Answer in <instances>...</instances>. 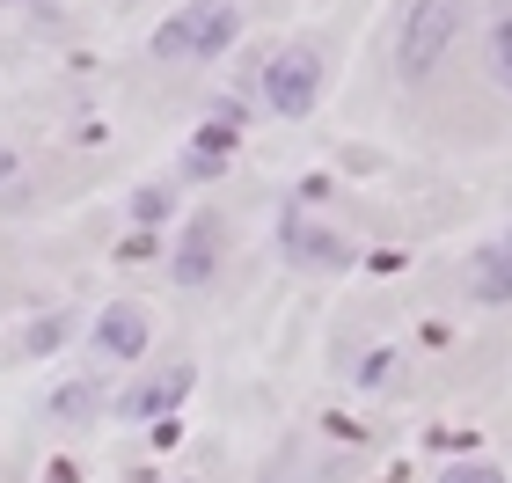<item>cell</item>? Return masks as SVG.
Segmentation results:
<instances>
[{
  "label": "cell",
  "mask_w": 512,
  "mask_h": 483,
  "mask_svg": "<svg viewBox=\"0 0 512 483\" xmlns=\"http://www.w3.org/2000/svg\"><path fill=\"white\" fill-rule=\"evenodd\" d=\"M8 176H15V154H8V147H0V183H8Z\"/></svg>",
  "instance_id": "obj_15"
},
{
  "label": "cell",
  "mask_w": 512,
  "mask_h": 483,
  "mask_svg": "<svg viewBox=\"0 0 512 483\" xmlns=\"http://www.w3.org/2000/svg\"><path fill=\"white\" fill-rule=\"evenodd\" d=\"M154 249H161V242H154V235H147V227H139V235H132V242H125V249H118V257H125V264H139V257H154Z\"/></svg>",
  "instance_id": "obj_14"
},
{
  "label": "cell",
  "mask_w": 512,
  "mask_h": 483,
  "mask_svg": "<svg viewBox=\"0 0 512 483\" xmlns=\"http://www.w3.org/2000/svg\"><path fill=\"white\" fill-rule=\"evenodd\" d=\"M469 293H476V308H512V242L476 249V264H469Z\"/></svg>",
  "instance_id": "obj_7"
},
{
  "label": "cell",
  "mask_w": 512,
  "mask_h": 483,
  "mask_svg": "<svg viewBox=\"0 0 512 483\" xmlns=\"http://www.w3.org/2000/svg\"><path fill=\"white\" fill-rule=\"evenodd\" d=\"M103 410V396H96V381H66V388H52V418H66V425H81V418H96Z\"/></svg>",
  "instance_id": "obj_10"
},
{
  "label": "cell",
  "mask_w": 512,
  "mask_h": 483,
  "mask_svg": "<svg viewBox=\"0 0 512 483\" xmlns=\"http://www.w3.org/2000/svg\"><path fill=\"white\" fill-rule=\"evenodd\" d=\"M439 483H505V469H491V462H461V469H447Z\"/></svg>",
  "instance_id": "obj_12"
},
{
  "label": "cell",
  "mask_w": 512,
  "mask_h": 483,
  "mask_svg": "<svg viewBox=\"0 0 512 483\" xmlns=\"http://www.w3.org/2000/svg\"><path fill=\"white\" fill-rule=\"evenodd\" d=\"M198 388V374L191 366H169V374H154V381H139V388H125V418H161V410H176L183 396H191Z\"/></svg>",
  "instance_id": "obj_6"
},
{
  "label": "cell",
  "mask_w": 512,
  "mask_h": 483,
  "mask_svg": "<svg viewBox=\"0 0 512 483\" xmlns=\"http://www.w3.org/2000/svg\"><path fill=\"white\" fill-rule=\"evenodd\" d=\"M169 213H176V198L161 191V183H147V191H132V220H139V227H161Z\"/></svg>",
  "instance_id": "obj_11"
},
{
  "label": "cell",
  "mask_w": 512,
  "mask_h": 483,
  "mask_svg": "<svg viewBox=\"0 0 512 483\" xmlns=\"http://www.w3.org/2000/svg\"><path fill=\"white\" fill-rule=\"evenodd\" d=\"M278 249H286L300 271H352V264H359V249L344 242V235H330V227L300 220V205H293L286 220H278Z\"/></svg>",
  "instance_id": "obj_4"
},
{
  "label": "cell",
  "mask_w": 512,
  "mask_h": 483,
  "mask_svg": "<svg viewBox=\"0 0 512 483\" xmlns=\"http://www.w3.org/2000/svg\"><path fill=\"white\" fill-rule=\"evenodd\" d=\"M66 337V315H44L37 330H30V352H52V344Z\"/></svg>",
  "instance_id": "obj_13"
},
{
  "label": "cell",
  "mask_w": 512,
  "mask_h": 483,
  "mask_svg": "<svg viewBox=\"0 0 512 483\" xmlns=\"http://www.w3.org/2000/svg\"><path fill=\"white\" fill-rule=\"evenodd\" d=\"M220 235H227L220 213H191V220H183V242H176V264H169L176 286H205L220 271Z\"/></svg>",
  "instance_id": "obj_5"
},
{
  "label": "cell",
  "mask_w": 512,
  "mask_h": 483,
  "mask_svg": "<svg viewBox=\"0 0 512 483\" xmlns=\"http://www.w3.org/2000/svg\"><path fill=\"white\" fill-rule=\"evenodd\" d=\"M461 30V0H417L403 15V30H395V74L403 81H425L439 59H447V44Z\"/></svg>",
  "instance_id": "obj_2"
},
{
  "label": "cell",
  "mask_w": 512,
  "mask_h": 483,
  "mask_svg": "<svg viewBox=\"0 0 512 483\" xmlns=\"http://www.w3.org/2000/svg\"><path fill=\"white\" fill-rule=\"evenodd\" d=\"M242 30V0H183V15H169L154 30V59H220Z\"/></svg>",
  "instance_id": "obj_1"
},
{
  "label": "cell",
  "mask_w": 512,
  "mask_h": 483,
  "mask_svg": "<svg viewBox=\"0 0 512 483\" xmlns=\"http://www.w3.org/2000/svg\"><path fill=\"white\" fill-rule=\"evenodd\" d=\"M483 74H491L505 96H512V8L491 15V37H483Z\"/></svg>",
  "instance_id": "obj_9"
},
{
  "label": "cell",
  "mask_w": 512,
  "mask_h": 483,
  "mask_svg": "<svg viewBox=\"0 0 512 483\" xmlns=\"http://www.w3.org/2000/svg\"><path fill=\"white\" fill-rule=\"evenodd\" d=\"M264 103L286 125H300L322 103V52H315V44H286V52H271V66H264Z\"/></svg>",
  "instance_id": "obj_3"
},
{
  "label": "cell",
  "mask_w": 512,
  "mask_h": 483,
  "mask_svg": "<svg viewBox=\"0 0 512 483\" xmlns=\"http://www.w3.org/2000/svg\"><path fill=\"white\" fill-rule=\"evenodd\" d=\"M96 344H103V359H139L147 352V315H139L132 301H118V308H103V322H96Z\"/></svg>",
  "instance_id": "obj_8"
}]
</instances>
